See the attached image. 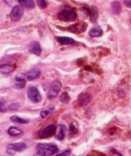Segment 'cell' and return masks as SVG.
<instances>
[{
    "instance_id": "obj_1",
    "label": "cell",
    "mask_w": 131,
    "mask_h": 156,
    "mask_svg": "<svg viewBox=\"0 0 131 156\" xmlns=\"http://www.w3.org/2000/svg\"><path fill=\"white\" fill-rule=\"evenodd\" d=\"M36 152L43 154L45 156L53 155L56 152H58V148L55 144L51 143H39L38 144L35 148Z\"/></svg>"
},
{
    "instance_id": "obj_2",
    "label": "cell",
    "mask_w": 131,
    "mask_h": 156,
    "mask_svg": "<svg viewBox=\"0 0 131 156\" xmlns=\"http://www.w3.org/2000/svg\"><path fill=\"white\" fill-rule=\"evenodd\" d=\"M58 19L63 22H74L77 19V14L70 8H64L58 13Z\"/></svg>"
},
{
    "instance_id": "obj_3",
    "label": "cell",
    "mask_w": 131,
    "mask_h": 156,
    "mask_svg": "<svg viewBox=\"0 0 131 156\" xmlns=\"http://www.w3.org/2000/svg\"><path fill=\"white\" fill-rule=\"evenodd\" d=\"M27 145L25 142H16V143L10 144L7 146L6 151L9 155H13L16 152H20L26 149Z\"/></svg>"
},
{
    "instance_id": "obj_4",
    "label": "cell",
    "mask_w": 131,
    "mask_h": 156,
    "mask_svg": "<svg viewBox=\"0 0 131 156\" xmlns=\"http://www.w3.org/2000/svg\"><path fill=\"white\" fill-rule=\"evenodd\" d=\"M61 89V83L59 80H56L52 83L50 88H49V91L47 94V97L49 100H52L55 97H57V95L59 93L60 90Z\"/></svg>"
},
{
    "instance_id": "obj_5",
    "label": "cell",
    "mask_w": 131,
    "mask_h": 156,
    "mask_svg": "<svg viewBox=\"0 0 131 156\" xmlns=\"http://www.w3.org/2000/svg\"><path fill=\"white\" fill-rule=\"evenodd\" d=\"M27 96L32 103H37L42 101V96L38 89L35 87H30L27 91Z\"/></svg>"
},
{
    "instance_id": "obj_6",
    "label": "cell",
    "mask_w": 131,
    "mask_h": 156,
    "mask_svg": "<svg viewBox=\"0 0 131 156\" xmlns=\"http://www.w3.org/2000/svg\"><path fill=\"white\" fill-rule=\"evenodd\" d=\"M56 129V126L54 124H51V125L47 126L45 127L40 132V133L38 135V137L40 139H46V138L51 137V136H52L55 133Z\"/></svg>"
},
{
    "instance_id": "obj_7",
    "label": "cell",
    "mask_w": 131,
    "mask_h": 156,
    "mask_svg": "<svg viewBox=\"0 0 131 156\" xmlns=\"http://www.w3.org/2000/svg\"><path fill=\"white\" fill-rule=\"evenodd\" d=\"M23 12V8L21 5H16L12 9L10 13V19L13 22H17L22 19Z\"/></svg>"
},
{
    "instance_id": "obj_8",
    "label": "cell",
    "mask_w": 131,
    "mask_h": 156,
    "mask_svg": "<svg viewBox=\"0 0 131 156\" xmlns=\"http://www.w3.org/2000/svg\"><path fill=\"white\" fill-rule=\"evenodd\" d=\"M92 100V96L88 93H83L80 94L78 98V104L79 106H84L89 104Z\"/></svg>"
},
{
    "instance_id": "obj_9",
    "label": "cell",
    "mask_w": 131,
    "mask_h": 156,
    "mask_svg": "<svg viewBox=\"0 0 131 156\" xmlns=\"http://www.w3.org/2000/svg\"><path fill=\"white\" fill-rule=\"evenodd\" d=\"M86 28H87L86 24L82 22V23H77L73 25H71L68 28H67V29L74 33H81L82 31H85Z\"/></svg>"
},
{
    "instance_id": "obj_10",
    "label": "cell",
    "mask_w": 131,
    "mask_h": 156,
    "mask_svg": "<svg viewBox=\"0 0 131 156\" xmlns=\"http://www.w3.org/2000/svg\"><path fill=\"white\" fill-rule=\"evenodd\" d=\"M28 51L31 54L38 55V56H39L42 54V48H41L39 43L37 41H33L32 43L30 44Z\"/></svg>"
},
{
    "instance_id": "obj_11",
    "label": "cell",
    "mask_w": 131,
    "mask_h": 156,
    "mask_svg": "<svg viewBox=\"0 0 131 156\" xmlns=\"http://www.w3.org/2000/svg\"><path fill=\"white\" fill-rule=\"evenodd\" d=\"M26 84V80L24 77H20V76H16V83H15L14 87L17 90L23 89Z\"/></svg>"
},
{
    "instance_id": "obj_12",
    "label": "cell",
    "mask_w": 131,
    "mask_h": 156,
    "mask_svg": "<svg viewBox=\"0 0 131 156\" xmlns=\"http://www.w3.org/2000/svg\"><path fill=\"white\" fill-rule=\"evenodd\" d=\"M89 16H90V20L92 23L97 22V17H98V11H97V7L92 6L89 9Z\"/></svg>"
},
{
    "instance_id": "obj_13",
    "label": "cell",
    "mask_w": 131,
    "mask_h": 156,
    "mask_svg": "<svg viewBox=\"0 0 131 156\" xmlns=\"http://www.w3.org/2000/svg\"><path fill=\"white\" fill-rule=\"evenodd\" d=\"M103 30L100 28H99V27H94V28H92L89 31L90 36L92 37H100L101 35H103Z\"/></svg>"
},
{
    "instance_id": "obj_14",
    "label": "cell",
    "mask_w": 131,
    "mask_h": 156,
    "mask_svg": "<svg viewBox=\"0 0 131 156\" xmlns=\"http://www.w3.org/2000/svg\"><path fill=\"white\" fill-rule=\"evenodd\" d=\"M57 41L61 44H71L75 42L73 38L69 37H58Z\"/></svg>"
},
{
    "instance_id": "obj_15",
    "label": "cell",
    "mask_w": 131,
    "mask_h": 156,
    "mask_svg": "<svg viewBox=\"0 0 131 156\" xmlns=\"http://www.w3.org/2000/svg\"><path fill=\"white\" fill-rule=\"evenodd\" d=\"M66 133V126L64 124H61L59 126V131L56 136V139L58 141H62L65 137Z\"/></svg>"
},
{
    "instance_id": "obj_16",
    "label": "cell",
    "mask_w": 131,
    "mask_h": 156,
    "mask_svg": "<svg viewBox=\"0 0 131 156\" xmlns=\"http://www.w3.org/2000/svg\"><path fill=\"white\" fill-rule=\"evenodd\" d=\"M16 69V65H13L11 64H2L1 65V72L2 73H12Z\"/></svg>"
},
{
    "instance_id": "obj_17",
    "label": "cell",
    "mask_w": 131,
    "mask_h": 156,
    "mask_svg": "<svg viewBox=\"0 0 131 156\" xmlns=\"http://www.w3.org/2000/svg\"><path fill=\"white\" fill-rule=\"evenodd\" d=\"M41 76V71L38 70H34L28 72L26 75L27 80H33L35 79H37Z\"/></svg>"
},
{
    "instance_id": "obj_18",
    "label": "cell",
    "mask_w": 131,
    "mask_h": 156,
    "mask_svg": "<svg viewBox=\"0 0 131 156\" xmlns=\"http://www.w3.org/2000/svg\"><path fill=\"white\" fill-rule=\"evenodd\" d=\"M19 4L22 8H25L27 9H33L35 8V5L33 0H25L23 2H19Z\"/></svg>"
},
{
    "instance_id": "obj_19",
    "label": "cell",
    "mask_w": 131,
    "mask_h": 156,
    "mask_svg": "<svg viewBox=\"0 0 131 156\" xmlns=\"http://www.w3.org/2000/svg\"><path fill=\"white\" fill-rule=\"evenodd\" d=\"M8 133L9 135L11 136H19V135L22 134L23 132H22V130L17 129L16 127L12 126L8 129Z\"/></svg>"
},
{
    "instance_id": "obj_20",
    "label": "cell",
    "mask_w": 131,
    "mask_h": 156,
    "mask_svg": "<svg viewBox=\"0 0 131 156\" xmlns=\"http://www.w3.org/2000/svg\"><path fill=\"white\" fill-rule=\"evenodd\" d=\"M111 6H112V9L115 14H120V12H121V5H120V2H117V1H114L111 4Z\"/></svg>"
},
{
    "instance_id": "obj_21",
    "label": "cell",
    "mask_w": 131,
    "mask_h": 156,
    "mask_svg": "<svg viewBox=\"0 0 131 156\" xmlns=\"http://www.w3.org/2000/svg\"><path fill=\"white\" fill-rule=\"evenodd\" d=\"M10 120L13 121V122H17V123L20 124H26L28 123V122H29V121L26 120V119H22V118H20L19 116H18V115H13V116H11Z\"/></svg>"
},
{
    "instance_id": "obj_22",
    "label": "cell",
    "mask_w": 131,
    "mask_h": 156,
    "mask_svg": "<svg viewBox=\"0 0 131 156\" xmlns=\"http://www.w3.org/2000/svg\"><path fill=\"white\" fill-rule=\"evenodd\" d=\"M78 127L75 126V123H71V124L70 127H69V135L71 136H74L75 135L78 134Z\"/></svg>"
},
{
    "instance_id": "obj_23",
    "label": "cell",
    "mask_w": 131,
    "mask_h": 156,
    "mask_svg": "<svg viewBox=\"0 0 131 156\" xmlns=\"http://www.w3.org/2000/svg\"><path fill=\"white\" fill-rule=\"evenodd\" d=\"M69 100H70V97H69L68 94L67 92L63 93L61 95V97H60V101L63 103H67Z\"/></svg>"
},
{
    "instance_id": "obj_24",
    "label": "cell",
    "mask_w": 131,
    "mask_h": 156,
    "mask_svg": "<svg viewBox=\"0 0 131 156\" xmlns=\"http://www.w3.org/2000/svg\"><path fill=\"white\" fill-rule=\"evenodd\" d=\"M53 111L54 108H49V109H44V110H42V112H41V116H42V118H45L48 115H50Z\"/></svg>"
},
{
    "instance_id": "obj_25",
    "label": "cell",
    "mask_w": 131,
    "mask_h": 156,
    "mask_svg": "<svg viewBox=\"0 0 131 156\" xmlns=\"http://www.w3.org/2000/svg\"><path fill=\"white\" fill-rule=\"evenodd\" d=\"M20 108V104L19 103H13L9 106V109L11 111H16Z\"/></svg>"
},
{
    "instance_id": "obj_26",
    "label": "cell",
    "mask_w": 131,
    "mask_h": 156,
    "mask_svg": "<svg viewBox=\"0 0 131 156\" xmlns=\"http://www.w3.org/2000/svg\"><path fill=\"white\" fill-rule=\"evenodd\" d=\"M37 4L41 9L46 8L48 5L46 0H37Z\"/></svg>"
},
{
    "instance_id": "obj_27",
    "label": "cell",
    "mask_w": 131,
    "mask_h": 156,
    "mask_svg": "<svg viewBox=\"0 0 131 156\" xmlns=\"http://www.w3.org/2000/svg\"><path fill=\"white\" fill-rule=\"evenodd\" d=\"M110 156H123V154L119 152L115 148H111L110 151Z\"/></svg>"
},
{
    "instance_id": "obj_28",
    "label": "cell",
    "mask_w": 131,
    "mask_h": 156,
    "mask_svg": "<svg viewBox=\"0 0 131 156\" xmlns=\"http://www.w3.org/2000/svg\"><path fill=\"white\" fill-rule=\"evenodd\" d=\"M71 152V151L70 149H67L65 151H62L61 153H60V154H56L55 156H70Z\"/></svg>"
},
{
    "instance_id": "obj_29",
    "label": "cell",
    "mask_w": 131,
    "mask_h": 156,
    "mask_svg": "<svg viewBox=\"0 0 131 156\" xmlns=\"http://www.w3.org/2000/svg\"><path fill=\"white\" fill-rule=\"evenodd\" d=\"M4 104H5V103L2 100V101H1V109H0L1 112H5V111H6V109H5V106H4Z\"/></svg>"
},
{
    "instance_id": "obj_30",
    "label": "cell",
    "mask_w": 131,
    "mask_h": 156,
    "mask_svg": "<svg viewBox=\"0 0 131 156\" xmlns=\"http://www.w3.org/2000/svg\"><path fill=\"white\" fill-rule=\"evenodd\" d=\"M124 5L128 8L131 9V0H124Z\"/></svg>"
},
{
    "instance_id": "obj_31",
    "label": "cell",
    "mask_w": 131,
    "mask_h": 156,
    "mask_svg": "<svg viewBox=\"0 0 131 156\" xmlns=\"http://www.w3.org/2000/svg\"><path fill=\"white\" fill-rule=\"evenodd\" d=\"M33 156H45V155H43V154H40V153H38V152H36V154H35Z\"/></svg>"
},
{
    "instance_id": "obj_32",
    "label": "cell",
    "mask_w": 131,
    "mask_h": 156,
    "mask_svg": "<svg viewBox=\"0 0 131 156\" xmlns=\"http://www.w3.org/2000/svg\"><path fill=\"white\" fill-rule=\"evenodd\" d=\"M18 1H19V2H23V1H25V0H18Z\"/></svg>"
},
{
    "instance_id": "obj_33",
    "label": "cell",
    "mask_w": 131,
    "mask_h": 156,
    "mask_svg": "<svg viewBox=\"0 0 131 156\" xmlns=\"http://www.w3.org/2000/svg\"><path fill=\"white\" fill-rule=\"evenodd\" d=\"M58 1H60V0H58Z\"/></svg>"
}]
</instances>
